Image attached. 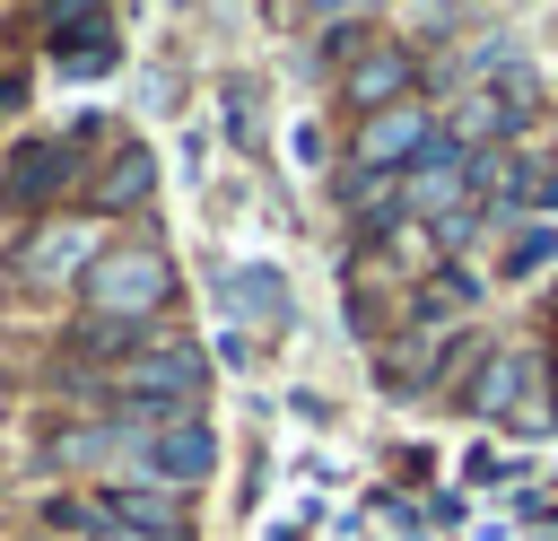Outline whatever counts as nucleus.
<instances>
[{"mask_svg":"<svg viewBox=\"0 0 558 541\" xmlns=\"http://www.w3.org/2000/svg\"><path fill=\"white\" fill-rule=\"evenodd\" d=\"M96 541H157V532H122V524H105V532H96Z\"/></svg>","mask_w":558,"mask_h":541,"instance_id":"obj_17","label":"nucleus"},{"mask_svg":"<svg viewBox=\"0 0 558 541\" xmlns=\"http://www.w3.org/2000/svg\"><path fill=\"white\" fill-rule=\"evenodd\" d=\"M17 105H26V79H17V70H0V113H17Z\"/></svg>","mask_w":558,"mask_h":541,"instance_id":"obj_16","label":"nucleus"},{"mask_svg":"<svg viewBox=\"0 0 558 541\" xmlns=\"http://www.w3.org/2000/svg\"><path fill=\"white\" fill-rule=\"evenodd\" d=\"M427 148H436V113L410 96V105L357 122V140H349V175H410Z\"/></svg>","mask_w":558,"mask_h":541,"instance_id":"obj_3","label":"nucleus"},{"mask_svg":"<svg viewBox=\"0 0 558 541\" xmlns=\"http://www.w3.org/2000/svg\"><path fill=\"white\" fill-rule=\"evenodd\" d=\"M549 262H558V227H549V218L514 227V244H506V279H532V270H549Z\"/></svg>","mask_w":558,"mask_h":541,"instance_id":"obj_14","label":"nucleus"},{"mask_svg":"<svg viewBox=\"0 0 558 541\" xmlns=\"http://www.w3.org/2000/svg\"><path fill=\"white\" fill-rule=\"evenodd\" d=\"M87 288V314H113V323H157L166 297H174V262L166 244H105L96 270L78 279Z\"/></svg>","mask_w":558,"mask_h":541,"instance_id":"obj_1","label":"nucleus"},{"mask_svg":"<svg viewBox=\"0 0 558 541\" xmlns=\"http://www.w3.org/2000/svg\"><path fill=\"white\" fill-rule=\"evenodd\" d=\"M96 515H105V524H122V532L183 541V489H157V480H122V489H105V497H96Z\"/></svg>","mask_w":558,"mask_h":541,"instance_id":"obj_9","label":"nucleus"},{"mask_svg":"<svg viewBox=\"0 0 558 541\" xmlns=\"http://www.w3.org/2000/svg\"><path fill=\"white\" fill-rule=\"evenodd\" d=\"M514 384H523V358L497 349V358H480V375L462 384V410H471V419H497V410L514 401Z\"/></svg>","mask_w":558,"mask_h":541,"instance_id":"obj_13","label":"nucleus"},{"mask_svg":"<svg viewBox=\"0 0 558 541\" xmlns=\"http://www.w3.org/2000/svg\"><path fill=\"white\" fill-rule=\"evenodd\" d=\"M96 227L87 218H44V227H26L17 236V253H9V270L26 279V288H70V279H87L96 270Z\"/></svg>","mask_w":558,"mask_h":541,"instance_id":"obj_4","label":"nucleus"},{"mask_svg":"<svg viewBox=\"0 0 558 541\" xmlns=\"http://www.w3.org/2000/svg\"><path fill=\"white\" fill-rule=\"evenodd\" d=\"M410 87H418V61H410V44H366L349 70H340V105L366 122V113H392V105H410Z\"/></svg>","mask_w":558,"mask_h":541,"instance_id":"obj_6","label":"nucleus"},{"mask_svg":"<svg viewBox=\"0 0 558 541\" xmlns=\"http://www.w3.org/2000/svg\"><path fill=\"white\" fill-rule=\"evenodd\" d=\"M157 192V157L140 148V140H122L113 157H105V175H96V209H140Z\"/></svg>","mask_w":558,"mask_h":541,"instance_id":"obj_12","label":"nucleus"},{"mask_svg":"<svg viewBox=\"0 0 558 541\" xmlns=\"http://www.w3.org/2000/svg\"><path fill=\"white\" fill-rule=\"evenodd\" d=\"M218 297H227L235 314H253V323H288V314H296L288 279H279V270H262V262H235V270H218Z\"/></svg>","mask_w":558,"mask_h":541,"instance_id":"obj_10","label":"nucleus"},{"mask_svg":"<svg viewBox=\"0 0 558 541\" xmlns=\"http://www.w3.org/2000/svg\"><path fill=\"white\" fill-rule=\"evenodd\" d=\"M157 340H166L157 323H113V314H87V323H70V349H78V358H113V366L148 358Z\"/></svg>","mask_w":558,"mask_h":541,"instance_id":"obj_11","label":"nucleus"},{"mask_svg":"<svg viewBox=\"0 0 558 541\" xmlns=\"http://www.w3.org/2000/svg\"><path fill=\"white\" fill-rule=\"evenodd\" d=\"M209 471H218V436H209L201 410L148 436V471H140V480H157V489H192V480H209Z\"/></svg>","mask_w":558,"mask_h":541,"instance_id":"obj_8","label":"nucleus"},{"mask_svg":"<svg viewBox=\"0 0 558 541\" xmlns=\"http://www.w3.org/2000/svg\"><path fill=\"white\" fill-rule=\"evenodd\" d=\"M392 244H401V253H392V262H401V270H427V262H436V253H427V244H436V236H427V227H418V218H401V227H392Z\"/></svg>","mask_w":558,"mask_h":541,"instance_id":"obj_15","label":"nucleus"},{"mask_svg":"<svg viewBox=\"0 0 558 541\" xmlns=\"http://www.w3.org/2000/svg\"><path fill=\"white\" fill-rule=\"evenodd\" d=\"M532 96H541V87H532V70H523V61H506V70H497V87H471V96L453 105V140H462L471 157H497V140L532 113Z\"/></svg>","mask_w":558,"mask_h":541,"instance_id":"obj_5","label":"nucleus"},{"mask_svg":"<svg viewBox=\"0 0 558 541\" xmlns=\"http://www.w3.org/2000/svg\"><path fill=\"white\" fill-rule=\"evenodd\" d=\"M70 175H78L70 140H17V148H9V166H0V201H9V209H44Z\"/></svg>","mask_w":558,"mask_h":541,"instance_id":"obj_7","label":"nucleus"},{"mask_svg":"<svg viewBox=\"0 0 558 541\" xmlns=\"http://www.w3.org/2000/svg\"><path fill=\"white\" fill-rule=\"evenodd\" d=\"M201 393H209V358H201L192 340H157L148 358L113 366V401H122V410H166V419H192V410H201Z\"/></svg>","mask_w":558,"mask_h":541,"instance_id":"obj_2","label":"nucleus"}]
</instances>
